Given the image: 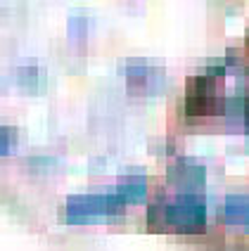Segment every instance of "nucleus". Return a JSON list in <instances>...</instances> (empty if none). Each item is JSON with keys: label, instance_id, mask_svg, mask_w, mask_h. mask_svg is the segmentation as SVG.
<instances>
[{"label": "nucleus", "instance_id": "nucleus-3", "mask_svg": "<svg viewBox=\"0 0 249 251\" xmlns=\"http://www.w3.org/2000/svg\"><path fill=\"white\" fill-rule=\"evenodd\" d=\"M164 221L180 230H194L207 221V206L199 197L194 195H180L171 204L164 206Z\"/></svg>", "mask_w": 249, "mask_h": 251}, {"label": "nucleus", "instance_id": "nucleus-9", "mask_svg": "<svg viewBox=\"0 0 249 251\" xmlns=\"http://www.w3.org/2000/svg\"><path fill=\"white\" fill-rule=\"evenodd\" d=\"M12 140H14V130H12V128H7V126H0V156L10 152V147H12Z\"/></svg>", "mask_w": 249, "mask_h": 251}, {"label": "nucleus", "instance_id": "nucleus-2", "mask_svg": "<svg viewBox=\"0 0 249 251\" xmlns=\"http://www.w3.org/2000/svg\"><path fill=\"white\" fill-rule=\"evenodd\" d=\"M223 100L216 98V78L211 76H194L188 81V100L185 112L190 116H214L223 112Z\"/></svg>", "mask_w": 249, "mask_h": 251}, {"label": "nucleus", "instance_id": "nucleus-8", "mask_svg": "<svg viewBox=\"0 0 249 251\" xmlns=\"http://www.w3.org/2000/svg\"><path fill=\"white\" fill-rule=\"evenodd\" d=\"M17 81L28 90H41L45 85V71L38 67H19L17 69Z\"/></svg>", "mask_w": 249, "mask_h": 251}, {"label": "nucleus", "instance_id": "nucleus-5", "mask_svg": "<svg viewBox=\"0 0 249 251\" xmlns=\"http://www.w3.org/2000/svg\"><path fill=\"white\" fill-rule=\"evenodd\" d=\"M223 213L230 225H247L249 227V197L230 195L223 204Z\"/></svg>", "mask_w": 249, "mask_h": 251}, {"label": "nucleus", "instance_id": "nucleus-1", "mask_svg": "<svg viewBox=\"0 0 249 251\" xmlns=\"http://www.w3.org/2000/svg\"><path fill=\"white\" fill-rule=\"evenodd\" d=\"M124 206V199L111 192V195H81L71 197L67 201V221L69 223H93L102 216H114Z\"/></svg>", "mask_w": 249, "mask_h": 251}, {"label": "nucleus", "instance_id": "nucleus-6", "mask_svg": "<svg viewBox=\"0 0 249 251\" xmlns=\"http://www.w3.org/2000/svg\"><path fill=\"white\" fill-rule=\"evenodd\" d=\"M154 76L162 78V71L147 67V64H128V69H126V78H128L131 88H136V90H152Z\"/></svg>", "mask_w": 249, "mask_h": 251}, {"label": "nucleus", "instance_id": "nucleus-7", "mask_svg": "<svg viewBox=\"0 0 249 251\" xmlns=\"http://www.w3.org/2000/svg\"><path fill=\"white\" fill-rule=\"evenodd\" d=\"M116 195L126 201H145V197H147V182L145 178H128L124 180L119 187H116Z\"/></svg>", "mask_w": 249, "mask_h": 251}, {"label": "nucleus", "instance_id": "nucleus-4", "mask_svg": "<svg viewBox=\"0 0 249 251\" xmlns=\"http://www.w3.org/2000/svg\"><path fill=\"white\" fill-rule=\"evenodd\" d=\"M168 178L176 182V185H180V187H190V190H194V187H202V185H204L207 171H204V166H199V164H193V161L180 159V161H176V164L171 166Z\"/></svg>", "mask_w": 249, "mask_h": 251}]
</instances>
